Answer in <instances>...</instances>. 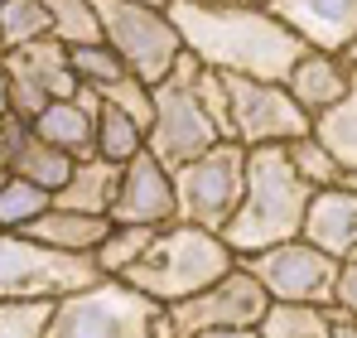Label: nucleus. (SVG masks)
<instances>
[{
  "label": "nucleus",
  "mask_w": 357,
  "mask_h": 338,
  "mask_svg": "<svg viewBox=\"0 0 357 338\" xmlns=\"http://www.w3.org/2000/svg\"><path fill=\"white\" fill-rule=\"evenodd\" d=\"M97 116H102V97L92 87H77V97L54 102L39 121H29V131L73 160H92L97 155Z\"/></svg>",
  "instance_id": "16"
},
{
  "label": "nucleus",
  "mask_w": 357,
  "mask_h": 338,
  "mask_svg": "<svg viewBox=\"0 0 357 338\" xmlns=\"http://www.w3.org/2000/svg\"><path fill=\"white\" fill-rule=\"evenodd\" d=\"M49 208H54V198L44 189H34V184L10 174V184L0 189V232H24L29 223H39Z\"/></svg>",
  "instance_id": "28"
},
{
  "label": "nucleus",
  "mask_w": 357,
  "mask_h": 338,
  "mask_svg": "<svg viewBox=\"0 0 357 338\" xmlns=\"http://www.w3.org/2000/svg\"><path fill=\"white\" fill-rule=\"evenodd\" d=\"M333 314H343V319H353V324H357V256H353V261H343V271H338Z\"/></svg>",
  "instance_id": "33"
},
{
  "label": "nucleus",
  "mask_w": 357,
  "mask_h": 338,
  "mask_svg": "<svg viewBox=\"0 0 357 338\" xmlns=\"http://www.w3.org/2000/svg\"><path fill=\"white\" fill-rule=\"evenodd\" d=\"M54 304L49 300H24V304H0V338H44Z\"/></svg>",
  "instance_id": "31"
},
{
  "label": "nucleus",
  "mask_w": 357,
  "mask_h": 338,
  "mask_svg": "<svg viewBox=\"0 0 357 338\" xmlns=\"http://www.w3.org/2000/svg\"><path fill=\"white\" fill-rule=\"evenodd\" d=\"M34 39H49V15L39 0H5L0 5V58L10 49H24Z\"/></svg>",
  "instance_id": "26"
},
{
  "label": "nucleus",
  "mask_w": 357,
  "mask_h": 338,
  "mask_svg": "<svg viewBox=\"0 0 357 338\" xmlns=\"http://www.w3.org/2000/svg\"><path fill=\"white\" fill-rule=\"evenodd\" d=\"M198 102H203V112L213 121V131L232 145V97H227V78L213 73V68H203V73H198Z\"/></svg>",
  "instance_id": "32"
},
{
  "label": "nucleus",
  "mask_w": 357,
  "mask_h": 338,
  "mask_svg": "<svg viewBox=\"0 0 357 338\" xmlns=\"http://www.w3.org/2000/svg\"><path fill=\"white\" fill-rule=\"evenodd\" d=\"M116 227H174L178 223V203H174V174L160 165L150 150L135 155L126 174H121V193L112 208Z\"/></svg>",
  "instance_id": "13"
},
{
  "label": "nucleus",
  "mask_w": 357,
  "mask_h": 338,
  "mask_svg": "<svg viewBox=\"0 0 357 338\" xmlns=\"http://www.w3.org/2000/svg\"><path fill=\"white\" fill-rule=\"evenodd\" d=\"M29 242L63 251V256H92L107 237H112V218H87V213H68V208H49L39 223L24 227Z\"/></svg>",
  "instance_id": "19"
},
{
  "label": "nucleus",
  "mask_w": 357,
  "mask_h": 338,
  "mask_svg": "<svg viewBox=\"0 0 357 338\" xmlns=\"http://www.w3.org/2000/svg\"><path fill=\"white\" fill-rule=\"evenodd\" d=\"M353 184H357V179H353Z\"/></svg>",
  "instance_id": "42"
},
{
  "label": "nucleus",
  "mask_w": 357,
  "mask_h": 338,
  "mask_svg": "<svg viewBox=\"0 0 357 338\" xmlns=\"http://www.w3.org/2000/svg\"><path fill=\"white\" fill-rule=\"evenodd\" d=\"M135 5H155V10H165V5H169V0H135Z\"/></svg>",
  "instance_id": "39"
},
{
  "label": "nucleus",
  "mask_w": 357,
  "mask_h": 338,
  "mask_svg": "<svg viewBox=\"0 0 357 338\" xmlns=\"http://www.w3.org/2000/svg\"><path fill=\"white\" fill-rule=\"evenodd\" d=\"M353 87H357V73L338 54H304L299 68L290 73V82H285V92L299 102V112L309 116V121L333 112Z\"/></svg>",
  "instance_id": "17"
},
{
  "label": "nucleus",
  "mask_w": 357,
  "mask_h": 338,
  "mask_svg": "<svg viewBox=\"0 0 357 338\" xmlns=\"http://www.w3.org/2000/svg\"><path fill=\"white\" fill-rule=\"evenodd\" d=\"M107 107H116L121 116H130L145 135H150V121H155V87L150 82H140L135 73H121L116 82H107V87H92Z\"/></svg>",
  "instance_id": "29"
},
{
  "label": "nucleus",
  "mask_w": 357,
  "mask_h": 338,
  "mask_svg": "<svg viewBox=\"0 0 357 338\" xmlns=\"http://www.w3.org/2000/svg\"><path fill=\"white\" fill-rule=\"evenodd\" d=\"M198 73H203V63L193 54H183L178 68L155 87V121H150L145 150L169 169V174L193 165L213 145H222V135L213 131V121H208L203 102H198Z\"/></svg>",
  "instance_id": "5"
},
{
  "label": "nucleus",
  "mask_w": 357,
  "mask_h": 338,
  "mask_svg": "<svg viewBox=\"0 0 357 338\" xmlns=\"http://www.w3.org/2000/svg\"><path fill=\"white\" fill-rule=\"evenodd\" d=\"M314 135H319V145L338 160V169L357 179V87L333 107V112L314 116Z\"/></svg>",
  "instance_id": "21"
},
{
  "label": "nucleus",
  "mask_w": 357,
  "mask_h": 338,
  "mask_svg": "<svg viewBox=\"0 0 357 338\" xmlns=\"http://www.w3.org/2000/svg\"><path fill=\"white\" fill-rule=\"evenodd\" d=\"M44 15H49V34L68 44V49H82V44H102V15H97V0H39Z\"/></svg>",
  "instance_id": "22"
},
{
  "label": "nucleus",
  "mask_w": 357,
  "mask_h": 338,
  "mask_svg": "<svg viewBox=\"0 0 357 338\" xmlns=\"http://www.w3.org/2000/svg\"><path fill=\"white\" fill-rule=\"evenodd\" d=\"M121 174H126V165H112V160H102V155L77 160V165H73V179L63 184V193L54 198V208L87 213V218H112L116 193H121Z\"/></svg>",
  "instance_id": "18"
},
{
  "label": "nucleus",
  "mask_w": 357,
  "mask_h": 338,
  "mask_svg": "<svg viewBox=\"0 0 357 338\" xmlns=\"http://www.w3.org/2000/svg\"><path fill=\"white\" fill-rule=\"evenodd\" d=\"M198 338H261L256 329H213V334H198Z\"/></svg>",
  "instance_id": "36"
},
{
  "label": "nucleus",
  "mask_w": 357,
  "mask_h": 338,
  "mask_svg": "<svg viewBox=\"0 0 357 338\" xmlns=\"http://www.w3.org/2000/svg\"><path fill=\"white\" fill-rule=\"evenodd\" d=\"M5 184H10V169H0V189H5Z\"/></svg>",
  "instance_id": "41"
},
{
  "label": "nucleus",
  "mask_w": 357,
  "mask_h": 338,
  "mask_svg": "<svg viewBox=\"0 0 357 338\" xmlns=\"http://www.w3.org/2000/svg\"><path fill=\"white\" fill-rule=\"evenodd\" d=\"M165 304L130 290L126 281H97L54 300L44 338H160Z\"/></svg>",
  "instance_id": "4"
},
{
  "label": "nucleus",
  "mask_w": 357,
  "mask_h": 338,
  "mask_svg": "<svg viewBox=\"0 0 357 338\" xmlns=\"http://www.w3.org/2000/svg\"><path fill=\"white\" fill-rule=\"evenodd\" d=\"M68 63H73V78H77L82 87H107V82H116L121 73H126V63H121L107 44H82V49H68Z\"/></svg>",
  "instance_id": "30"
},
{
  "label": "nucleus",
  "mask_w": 357,
  "mask_h": 338,
  "mask_svg": "<svg viewBox=\"0 0 357 338\" xmlns=\"http://www.w3.org/2000/svg\"><path fill=\"white\" fill-rule=\"evenodd\" d=\"M256 285L271 295V304H314V309H333V295H338V271L343 261L324 256L319 247L309 242H285V247H271V251H256L241 261Z\"/></svg>",
  "instance_id": "9"
},
{
  "label": "nucleus",
  "mask_w": 357,
  "mask_h": 338,
  "mask_svg": "<svg viewBox=\"0 0 357 338\" xmlns=\"http://www.w3.org/2000/svg\"><path fill=\"white\" fill-rule=\"evenodd\" d=\"M73 155H63V150H54V145H44L34 131L24 135V145L15 150V160H10V174L15 179H24V184H34V189H44L49 198H59L63 184L73 179Z\"/></svg>",
  "instance_id": "20"
},
{
  "label": "nucleus",
  "mask_w": 357,
  "mask_h": 338,
  "mask_svg": "<svg viewBox=\"0 0 357 338\" xmlns=\"http://www.w3.org/2000/svg\"><path fill=\"white\" fill-rule=\"evenodd\" d=\"M24 135H29V121H20V116H5L0 121V169H10L15 150L24 145Z\"/></svg>",
  "instance_id": "34"
},
{
  "label": "nucleus",
  "mask_w": 357,
  "mask_h": 338,
  "mask_svg": "<svg viewBox=\"0 0 357 338\" xmlns=\"http://www.w3.org/2000/svg\"><path fill=\"white\" fill-rule=\"evenodd\" d=\"M338 324L333 309H314V304H271L261 319V338H328Z\"/></svg>",
  "instance_id": "23"
},
{
  "label": "nucleus",
  "mask_w": 357,
  "mask_h": 338,
  "mask_svg": "<svg viewBox=\"0 0 357 338\" xmlns=\"http://www.w3.org/2000/svg\"><path fill=\"white\" fill-rule=\"evenodd\" d=\"M241 193H246V150L241 145H213L208 155H198L193 165L174 169V203L178 223L203 227V232H227L237 218Z\"/></svg>",
  "instance_id": "8"
},
{
  "label": "nucleus",
  "mask_w": 357,
  "mask_h": 338,
  "mask_svg": "<svg viewBox=\"0 0 357 338\" xmlns=\"http://www.w3.org/2000/svg\"><path fill=\"white\" fill-rule=\"evenodd\" d=\"M280 24H290L314 54H343L357 39V0H271Z\"/></svg>",
  "instance_id": "14"
},
{
  "label": "nucleus",
  "mask_w": 357,
  "mask_h": 338,
  "mask_svg": "<svg viewBox=\"0 0 357 338\" xmlns=\"http://www.w3.org/2000/svg\"><path fill=\"white\" fill-rule=\"evenodd\" d=\"M299 242L319 247L333 261H353L357 256V184H338V189H314V203L304 213V232Z\"/></svg>",
  "instance_id": "15"
},
{
  "label": "nucleus",
  "mask_w": 357,
  "mask_h": 338,
  "mask_svg": "<svg viewBox=\"0 0 357 338\" xmlns=\"http://www.w3.org/2000/svg\"><path fill=\"white\" fill-rule=\"evenodd\" d=\"M107 281L92 256H63L24 232H0V304H24V300H63L73 290Z\"/></svg>",
  "instance_id": "7"
},
{
  "label": "nucleus",
  "mask_w": 357,
  "mask_h": 338,
  "mask_svg": "<svg viewBox=\"0 0 357 338\" xmlns=\"http://www.w3.org/2000/svg\"><path fill=\"white\" fill-rule=\"evenodd\" d=\"M338 58H343V63H348V68H353V73H357V39H353V44H348V49H343V54H338Z\"/></svg>",
  "instance_id": "38"
},
{
  "label": "nucleus",
  "mask_w": 357,
  "mask_h": 338,
  "mask_svg": "<svg viewBox=\"0 0 357 338\" xmlns=\"http://www.w3.org/2000/svg\"><path fill=\"white\" fill-rule=\"evenodd\" d=\"M97 15H102V44L126 63V73H135L150 87H160L178 68V58L188 54L174 29V20L165 10H155V5L97 0Z\"/></svg>",
  "instance_id": "6"
},
{
  "label": "nucleus",
  "mask_w": 357,
  "mask_h": 338,
  "mask_svg": "<svg viewBox=\"0 0 357 338\" xmlns=\"http://www.w3.org/2000/svg\"><path fill=\"white\" fill-rule=\"evenodd\" d=\"M165 15L174 20L183 49L213 73L256 78V82H290L299 58L314 54L290 24H280L266 5H198L169 0Z\"/></svg>",
  "instance_id": "1"
},
{
  "label": "nucleus",
  "mask_w": 357,
  "mask_h": 338,
  "mask_svg": "<svg viewBox=\"0 0 357 338\" xmlns=\"http://www.w3.org/2000/svg\"><path fill=\"white\" fill-rule=\"evenodd\" d=\"M5 116H15V112H10V78H5V63H0V121Z\"/></svg>",
  "instance_id": "35"
},
{
  "label": "nucleus",
  "mask_w": 357,
  "mask_h": 338,
  "mask_svg": "<svg viewBox=\"0 0 357 338\" xmlns=\"http://www.w3.org/2000/svg\"><path fill=\"white\" fill-rule=\"evenodd\" d=\"M227 5H271V0H227Z\"/></svg>",
  "instance_id": "40"
},
{
  "label": "nucleus",
  "mask_w": 357,
  "mask_h": 338,
  "mask_svg": "<svg viewBox=\"0 0 357 338\" xmlns=\"http://www.w3.org/2000/svg\"><path fill=\"white\" fill-rule=\"evenodd\" d=\"M155 237H160V227H116L112 223V237L92 251V261H97V271H102L107 281H121V276L155 247Z\"/></svg>",
  "instance_id": "24"
},
{
  "label": "nucleus",
  "mask_w": 357,
  "mask_h": 338,
  "mask_svg": "<svg viewBox=\"0 0 357 338\" xmlns=\"http://www.w3.org/2000/svg\"><path fill=\"white\" fill-rule=\"evenodd\" d=\"M232 271H237V256H232V247L218 232L174 223L155 237V247L121 281L130 285V290H140V295H150L155 304L174 309V304L203 295L208 285H218L222 276H232Z\"/></svg>",
  "instance_id": "3"
},
{
  "label": "nucleus",
  "mask_w": 357,
  "mask_h": 338,
  "mask_svg": "<svg viewBox=\"0 0 357 338\" xmlns=\"http://www.w3.org/2000/svg\"><path fill=\"white\" fill-rule=\"evenodd\" d=\"M227 78V97H232V145L241 150H261V145H290L299 135L314 131V121L299 112V102L280 82H256V78Z\"/></svg>",
  "instance_id": "11"
},
{
  "label": "nucleus",
  "mask_w": 357,
  "mask_h": 338,
  "mask_svg": "<svg viewBox=\"0 0 357 338\" xmlns=\"http://www.w3.org/2000/svg\"><path fill=\"white\" fill-rule=\"evenodd\" d=\"M266 309H271V295L237 261L232 276H222L218 285H208L203 295L165 309L160 338H198V334H213V329H261Z\"/></svg>",
  "instance_id": "10"
},
{
  "label": "nucleus",
  "mask_w": 357,
  "mask_h": 338,
  "mask_svg": "<svg viewBox=\"0 0 357 338\" xmlns=\"http://www.w3.org/2000/svg\"><path fill=\"white\" fill-rule=\"evenodd\" d=\"M285 155H290L295 174L309 184V189H338V184H348V174H343L338 160L319 145V135H314V131H309V135H299V140H290V145H285Z\"/></svg>",
  "instance_id": "27"
},
{
  "label": "nucleus",
  "mask_w": 357,
  "mask_h": 338,
  "mask_svg": "<svg viewBox=\"0 0 357 338\" xmlns=\"http://www.w3.org/2000/svg\"><path fill=\"white\" fill-rule=\"evenodd\" d=\"M97 155L112 160V165H130L135 155H145V131L130 116H121L116 107L102 102V116H97Z\"/></svg>",
  "instance_id": "25"
},
{
  "label": "nucleus",
  "mask_w": 357,
  "mask_h": 338,
  "mask_svg": "<svg viewBox=\"0 0 357 338\" xmlns=\"http://www.w3.org/2000/svg\"><path fill=\"white\" fill-rule=\"evenodd\" d=\"M328 338H357V324L353 319H343V314H338V324H333V334Z\"/></svg>",
  "instance_id": "37"
},
{
  "label": "nucleus",
  "mask_w": 357,
  "mask_h": 338,
  "mask_svg": "<svg viewBox=\"0 0 357 338\" xmlns=\"http://www.w3.org/2000/svg\"><path fill=\"white\" fill-rule=\"evenodd\" d=\"M309 203H314V189L295 174L285 145L246 150V193H241V208L227 223L222 242L232 247L237 261L271 251V247H285V242H299Z\"/></svg>",
  "instance_id": "2"
},
{
  "label": "nucleus",
  "mask_w": 357,
  "mask_h": 338,
  "mask_svg": "<svg viewBox=\"0 0 357 338\" xmlns=\"http://www.w3.org/2000/svg\"><path fill=\"white\" fill-rule=\"evenodd\" d=\"M0 63H5V78H10V112L20 116V121H39L54 102L77 97V87H82L73 78L68 44H59L54 34L34 39L24 49H10Z\"/></svg>",
  "instance_id": "12"
}]
</instances>
